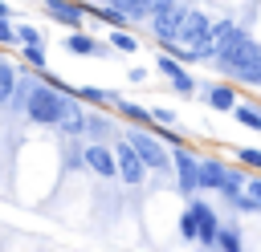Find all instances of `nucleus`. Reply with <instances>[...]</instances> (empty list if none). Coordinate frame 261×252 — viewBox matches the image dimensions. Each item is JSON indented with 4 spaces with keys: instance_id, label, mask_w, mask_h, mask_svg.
Returning a JSON list of instances; mask_svg holds the SVG:
<instances>
[{
    "instance_id": "obj_1",
    "label": "nucleus",
    "mask_w": 261,
    "mask_h": 252,
    "mask_svg": "<svg viewBox=\"0 0 261 252\" xmlns=\"http://www.w3.org/2000/svg\"><path fill=\"white\" fill-rule=\"evenodd\" d=\"M69 102H73V89L45 73L41 85H37V93H33V102H29V110H24V118H29L33 126H53V130H57Z\"/></svg>"
},
{
    "instance_id": "obj_2",
    "label": "nucleus",
    "mask_w": 261,
    "mask_h": 252,
    "mask_svg": "<svg viewBox=\"0 0 261 252\" xmlns=\"http://www.w3.org/2000/svg\"><path fill=\"white\" fill-rule=\"evenodd\" d=\"M257 57H261V41H257V37H249V33L237 24V28H232V37L220 45V53H216V61H212V65H216L224 77H232V81H237V77H241Z\"/></svg>"
},
{
    "instance_id": "obj_3",
    "label": "nucleus",
    "mask_w": 261,
    "mask_h": 252,
    "mask_svg": "<svg viewBox=\"0 0 261 252\" xmlns=\"http://www.w3.org/2000/svg\"><path fill=\"white\" fill-rule=\"evenodd\" d=\"M122 138H126V146L143 159V167H147L151 175H171V150H167L151 130H143V126H126Z\"/></svg>"
},
{
    "instance_id": "obj_4",
    "label": "nucleus",
    "mask_w": 261,
    "mask_h": 252,
    "mask_svg": "<svg viewBox=\"0 0 261 252\" xmlns=\"http://www.w3.org/2000/svg\"><path fill=\"white\" fill-rule=\"evenodd\" d=\"M188 4H175V0H155V16H151V37L159 41V49L167 45H179V28L188 20Z\"/></svg>"
},
{
    "instance_id": "obj_5",
    "label": "nucleus",
    "mask_w": 261,
    "mask_h": 252,
    "mask_svg": "<svg viewBox=\"0 0 261 252\" xmlns=\"http://www.w3.org/2000/svg\"><path fill=\"white\" fill-rule=\"evenodd\" d=\"M171 175H175L179 195H200V150L192 146L171 150Z\"/></svg>"
},
{
    "instance_id": "obj_6",
    "label": "nucleus",
    "mask_w": 261,
    "mask_h": 252,
    "mask_svg": "<svg viewBox=\"0 0 261 252\" xmlns=\"http://www.w3.org/2000/svg\"><path fill=\"white\" fill-rule=\"evenodd\" d=\"M208 110H216V114H232L237 106H241V93H237V85L232 81H200V93H196Z\"/></svg>"
},
{
    "instance_id": "obj_7",
    "label": "nucleus",
    "mask_w": 261,
    "mask_h": 252,
    "mask_svg": "<svg viewBox=\"0 0 261 252\" xmlns=\"http://www.w3.org/2000/svg\"><path fill=\"white\" fill-rule=\"evenodd\" d=\"M41 12H45L49 20L65 24L69 33H82V28H86V20H90V8H86V4H69V0H45V4H41Z\"/></svg>"
},
{
    "instance_id": "obj_8",
    "label": "nucleus",
    "mask_w": 261,
    "mask_h": 252,
    "mask_svg": "<svg viewBox=\"0 0 261 252\" xmlns=\"http://www.w3.org/2000/svg\"><path fill=\"white\" fill-rule=\"evenodd\" d=\"M86 171H94L98 179H118V159H114V146L106 142H86Z\"/></svg>"
},
{
    "instance_id": "obj_9",
    "label": "nucleus",
    "mask_w": 261,
    "mask_h": 252,
    "mask_svg": "<svg viewBox=\"0 0 261 252\" xmlns=\"http://www.w3.org/2000/svg\"><path fill=\"white\" fill-rule=\"evenodd\" d=\"M228 171H232V163H228V159L200 154V191L220 195V191H224V183H228Z\"/></svg>"
},
{
    "instance_id": "obj_10",
    "label": "nucleus",
    "mask_w": 261,
    "mask_h": 252,
    "mask_svg": "<svg viewBox=\"0 0 261 252\" xmlns=\"http://www.w3.org/2000/svg\"><path fill=\"white\" fill-rule=\"evenodd\" d=\"M114 159H118V179H122L126 187H139V183L147 179V167H143V159L126 146V138L114 142Z\"/></svg>"
},
{
    "instance_id": "obj_11",
    "label": "nucleus",
    "mask_w": 261,
    "mask_h": 252,
    "mask_svg": "<svg viewBox=\"0 0 261 252\" xmlns=\"http://www.w3.org/2000/svg\"><path fill=\"white\" fill-rule=\"evenodd\" d=\"M208 33H212V16L204 8H192L188 20H184V28H179V45L184 49H200L208 41Z\"/></svg>"
},
{
    "instance_id": "obj_12",
    "label": "nucleus",
    "mask_w": 261,
    "mask_h": 252,
    "mask_svg": "<svg viewBox=\"0 0 261 252\" xmlns=\"http://www.w3.org/2000/svg\"><path fill=\"white\" fill-rule=\"evenodd\" d=\"M188 207H192V211H196V219H200V244H204V248H216L220 228H224V219L216 215V207H212V203H204V199H192Z\"/></svg>"
},
{
    "instance_id": "obj_13",
    "label": "nucleus",
    "mask_w": 261,
    "mask_h": 252,
    "mask_svg": "<svg viewBox=\"0 0 261 252\" xmlns=\"http://www.w3.org/2000/svg\"><path fill=\"white\" fill-rule=\"evenodd\" d=\"M61 45H65L69 53H77V57H106V53H110V45L94 41L86 28H82V33H65V37H61Z\"/></svg>"
},
{
    "instance_id": "obj_14",
    "label": "nucleus",
    "mask_w": 261,
    "mask_h": 252,
    "mask_svg": "<svg viewBox=\"0 0 261 252\" xmlns=\"http://www.w3.org/2000/svg\"><path fill=\"white\" fill-rule=\"evenodd\" d=\"M86 122H90V110L73 98V102L65 106V118H61V126H57V130H61L65 138H82V134H86Z\"/></svg>"
},
{
    "instance_id": "obj_15",
    "label": "nucleus",
    "mask_w": 261,
    "mask_h": 252,
    "mask_svg": "<svg viewBox=\"0 0 261 252\" xmlns=\"http://www.w3.org/2000/svg\"><path fill=\"white\" fill-rule=\"evenodd\" d=\"M37 85H41V77H29V73L20 69V81H16L12 98H8V106H12L16 114H24V110H29V102H33V93H37Z\"/></svg>"
},
{
    "instance_id": "obj_16",
    "label": "nucleus",
    "mask_w": 261,
    "mask_h": 252,
    "mask_svg": "<svg viewBox=\"0 0 261 252\" xmlns=\"http://www.w3.org/2000/svg\"><path fill=\"white\" fill-rule=\"evenodd\" d=\"M73 98H77V102H90V106H102V110L122 102V93H114V89H102V85H77V89H73Z\"/></svg>"
},
{
    "instance_id": "obj_17",
    "label": "nucleus",
    "mask_w": 261,
    "mask_h": 252,
    "mask_svg": "<svg viewBox=\"0 0 261 252\" xmlns=\"http://www.w3.org/2000/svg\"><path fill=\"white\" fill-rule=\"evenodd\" d=\"M114 114H122L130 126H143V130H151V106H143V102H130V98H122V102L114 106Z\"/></svg>"
},
{
    "instance_id": "obj_18",
    "label": "nucleus",
    "mask_w": 261,
    "mask_h": 252,
    "mask_svg": "<svg viewBox=\"0 0 261 252\" xmlns=\"http://www.w3.org/2000/svg\"><path fill=\"white\" fill-rule=\"evenodd\" d=\"M90 16H94V20H102V24H110V33L130 28V20L122 16V8H118V4H94V8H90Z\"/></svg>"
},
{
    "instance_id": "obj_19",
    "label": "nucleus",
    "mask_w": 261,
    "mask_h": 252,
    "mask_svg": "<svg viewBox=\"0 0 261 252\" xmlns=\"http://www.w3.org/2000/svg\"><path fill=\"white\" fill-rule=\"evenodd\" d=\"M16 81H20V65H16V61H8V57H0V106H8V98H12Z\"/></svg>"
},
{
    "instance_id": "obj_20",
    "label": "nucleus",
    "mask_w": 261,
    "mask_h": 252,
    "mask_svg": "<svg viewBox=\"0 0 261 252\" xmlns=\"http://www.w3.org/2000/svg\"><path fill=\"white\" fill-rule=\"evenodd\" d=\"M118 8H122V16L135 24V20H147L151 24V16H155V0H114Z\"/></svg>"
},
{
    "instance_id": "obj_21",
    "label": "nucleus",
    "mask_w": 261,
    "mask_h": 252,
    "mask_svg": "<svg viewBox=\"0 0 261 252\" xmlns=\"http://www.w3.org/2000/svg\"><path fill=\"white\" fill-rule=\"evenodd\" d=\"M16 45L20 49H45V33L29 20H16Z\"/></svg>"
},
{
    "instance_id": "obj_22",
    "label": "nucleus",
    "mask_w": 261,
    "mask_h": 252,
    "mask_svg": "<svg viewBox=\"0 0 261 252\" xmlns=\"http://www.w3.org/2000/svg\"><path fill=\"white\" fill-rule=\"evenodd\" d=\"M232 118H237L245 130H257V134H261V106H257V102H249V98H245V102L232 110Z\"/></svg>"
},
{
    "instance_id": "obj_23",
    "label": "nucleus",
    "mask_w": 261,
    "mask_h": 252,
    "mask_svg": "<svg viewBox=\"0 0 261 252\" xmlns=\"http://www.w3.org/2000/svg\"><path fill=\"white\" fill-rule=\"evenodd\" d=\"M232 163L249 175H261V146H237L232 150Z\"/></svg>"
},
{
    "instance_id": "obj_24",
    "label": "nucleus",
    "mask_w": 261,
    "mask_h": 252,
    "mask_svg": "<svg viewBox=\"0 0 261 252\" xmlns=\"http://www.w3.org/2000/svg\"><path fill=\"white\" fill-rule=\"evenodd\" d=\"M86 134H90L94 142H106V138L114 134V122H110L106 114H94V110H90V122H86Z\"/></svg>"
},
{
    "instance_id": "obj_25",
    "label": "nucleus",
    "mask_w": 261,
    "mask_h": 252,
    "mask_svg": "<svg viewBox=\"0 0 261 252\" xmlns=\"http://www.w3.org/2000/svg\"><path fill=\"white\" fill-rule=\"evenodd\" d=\"M216 248H220V252H245V236H241V228H237V224H224Z\"/></svg>"
},
{
    "instance_id": "obj_26",
    "label": "nucleus",
    "mask_w": 261,
    "mask_h": 252,
    "mask_svg": "<svg viewBox=\"0 0 261 252\" xmlns=\"http://www.w3.org/2000/svg\"><path fill=\"white\" fill-rule=\"evenodd\" d=\"M179 240L200 244V219H196V211H192V207H184V211H179Z\"/></svg>"
},
{
    "instance_id": "obj_27",
    "label": "nucleus",
    "mask_w": 261,
    "mask_h": 252,
    "mask_svg": "<svg viewBox=\"0 0 261 252\" xmlns=\"http://www.w3.org/2000/svg\"><path fill=\"white\" fill-rule=\"evenodd\" d=\"M106 45L118 49V53H139V37H135L130 28H122V33H106Z\"/></svg>"
},
{
    "instance_id": "obj_28",
    "label": "nucleus",
    "mask_w": 261,
    "mask_h": 252,
    "mask_svg": "<svg viewBox=\"0 0 261 252\" xmlns=\"http://www.w3.org/2000/svg\"><path fill=\"white\" fill-rule=\"evenodd\" d=\"M167 85H171V89H175V93H179V98H192V93H200V81H196V77H192V73H188V69H184V73H179V77H171V81H167Z\"/></svg>"
},
{
    "instance_id": "obj_29",
    "label": "nucleus",
    "mask_w": 261,
    "mask_h": 252,
    "mask_svg": "<svg viewBox=\"0 0 261 252\" xmlns=\"http://www.w3.org/2000/svg\"><path fill=\"white\" fill-rule=\"evenodd\" d=\"M155 65H159V73H163L167 81H171V77H179V73L188 69V65H179V61H175V57H167V53H159V57H155Z\"/></svg>"
},
{
    "instance_id": "obj_30",
    "label": "nucleus",
    "mask_w": 261,
    "mask_h": 252,
    "mask_svg": "<svg viewBox=\"0 0 261 252\" xmlns=\"http://www.w3.org/2000/svg\"><path fill=\"white\" fill-rule=\"evenodd\" d=\"M20 57H24L33 69H49V53H45V49H20Z\"/></svg>"
},
{
    "instance_id": "obj_31",
    "label": "nucleus",
    "mask_w": 261,
    "mask_h": 252,
    "mask_svg": "<svg viewBox=\"0 0 261 252\" xmlns=\"http://www.w3.org/2000/svg\"><path fill=\"white\" fill-rule=\"evenodd\" d=\"M237 81H241V85H253V89H261V57H257V61H253V65H249V69H245Z\"/></svg>"
},
{
    "instance_id": "obj_32",
    "label": "nucleus",
    "mask_w": 261,
    "mask_h": 252,
    "mask_svg": "<svg viewBox=\"0 0 261 252\" xmlns=\"http://www.w3.org/2000/svg\"><path fill=\"white\" fill-rule=\"evenodd\" d=\"M245 195L257 203V215H261V175H249V187H245Z\"/></svg>"
},
{
    "instance_id": "obj_33",
    "label": "nucleus",
    "mask_w": 261,
    "mask_h": 252,
    "mask_svg": "<svg viewBox=\"0 0 261 252\" xmlns=\"http://www.w3.org/2000/svg\"><path fill=\"white\" fill-rule=\"evenodd\" d=\"M0 45H16V20H0Z\"/></svg>"
},
{
    "instance_id": "obj_34",
    "label": "nucleus",
    "mask_w": 261,
    "mask_h": 252,
    "mask_svg": "<svg viewBox=\"0 0 261 252\" xmlns=\"http://www.w3.org/2000/svg\"><path fill=\"white\" fill-rule=\"evenodd\" d=\"M0 20H16V12H12V4H4V0H0Z\"/></svg>"
}]
</instances>
